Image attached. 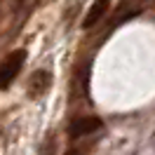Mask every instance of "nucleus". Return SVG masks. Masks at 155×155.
<instances>
[{
  "mask_svg": "<svg viewBox=\"0 0 155 155\" xmlns=\"http://www.w3.org/2000/svg\"><path fill=\"white\" fill-rule=\"evenodd\" d=\"M99 129H104V120L99 115H80L68 125V136L71 139H82V136H89Z\"/></svg>",
  "mask_w": 155,
  "mask_h": 155,
  "instance_id": "nucleus-2",
  "label": "nucleus"
},
{
  "mask_svg": "<svg viewBox=\"0 0 155 155\" xmlns=\"http://www.w3.org/2000/svg\"><path fill=\"white\" fill-rule=\"evenodd\" d=\"M108 7H110V0H94L92 7L87 10V14H85V19H82V28H92V26H97L99 21L106 17Z\"/></svg>",
  "mask_w": 155,
  "mask_h": 155,
  "instance_id": "nucleus-4",
  "label": "nucleus"
},
{
  "mask_svg": "<svg viewBox=\"0 0 155 155\" xmlns=\"http://www.w3.org/2000/svg\"><path fill=\"white\" fill-rule=\"evenodd\" d=\"M24 61H26V49H14L5 57V61L0 64V89H7L17 80L24 68Z\"/></svg>",
  "mask_w": 155,
  "mask_h": 155,
  "instance_id": "nucleus-1",
  "label": "nucleus"
},
{
  "mask_svg": "<svg viewBox=\"0 0 155 155\" xmlns=\"http://www.w3.org/2000/svg\"><path fill=\"white\" fill-rule=\"evenodd\" d=\"M49 87H52V73L47 68H38L35 73H31L28 78V97L38 99L42 94H47Z\"/></svg>",
  "mask_w": 155,
  "mask_h": 155,
  "instance_id": "nucleus-3",
  "label": "nucleus"
}]
</instances>
